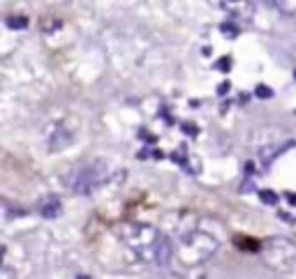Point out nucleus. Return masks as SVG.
Segmentation results:
<instances>
[{"label":"nucleus","mask_w":296,"mask_h":279,"mask_svg":"<svg viewBox=\"0 0 296 279\" xmlns=\"http://www.w3.org/2000/svg\"><path fill=\"white\" fill-rule=\"evenodd\" d=\"M123 242L139 256L144 263L151 266H169L171 256H174V247L155 226L148 224H125L121 228Z\"/></svg>","instance_id":"nucleus-1"},{"label":"nucleus","mask_w":296,"mask_h":279,"mask_svg":"<svg viewBox=\"0 0 296 279\" xmlns=\"http://www.w3.org/2000/svg\"><path fill=\"white\" fill-rule=\"evenodd\" d=\"M218 250V240L204 231H192L183 236L178 244L174 247V256L183 266H199L208 261Z\"/></svg>","instance_id":"nucleus-2"},{"label":"nucleus","mask_w":296,"mask_h":279,"mask_svg":"<svg viewBox=\"0 0 296 279\" xmlns=\"http://www.w3.org/2000/svg\"><path fill=\"white\" fill-rule=\"evenodd\" d=\"M261 258L275 272H294L296 270V242L289 238H268L261 242Z\"/></svg>","instance_id":"nucleus-3"},{"label":"nucleus","mask_w":296,"mask_h":279,"mask_svg":"<svg viewBox=\"0 0 296 279\" xmlns=\"http://www.w3.org/2000/svg\"><path fill=\"white\" fill-rule=\"evenodd\" d=\"M107 180V164L104 162H95V164H88V166L79 168L70 176V190L74 194H93V192L100 187V184Z\"/></svg>","instance_id":"nucleus-4"},{"label":"nucleus","mask_w":296,"mask_h":279,"mask_svg":"<svg viewBox=\"0 0 296 279\" xmlns=\"http://www.w3.org/2000/svg\"><path fill=\"white\" fill-rule=\"evenodd\" d=\"M206 2L213 5L215 10H220V12L229 14L236 21H252L254 14H257V10H254L250 0H206Z\"/></svg>","instance_id":"nucleus-5"},{"label":"nucleus","mask_w":296,"mask_h":279,"mask_svg":"<svg viewBox=\"0 0 296 279\" xmlns=\"http://www.w3.org/2000/svg\"><path fill=\"white\" fill-rule=\"evenodd\" d=\"M72 143V132L65 130L63 125H56L51 136H49V152H61Z\"/></svg>","instance_id":"nucleus-6"},{"label":"nucleus","mask_w":296,"mask_h":279,"mask_svg":"<svg viewBox=\"0 0 296 279\" xmlns=\"http://www.w3.org/2000/svg\"><path fill=\"white\" fill-rule=\"evenodd\" d=\"M37 212L42 214L44 220H56V217H61L63 212V203L58 196H44L40 206H37Z\"/></svg>","instance_id":"nucleus-7"},{"label":"nucleus","mask_w":296,"mask_h":279,"mask_svg":"<svg viewBox=\"0 0 296 279\" xmlns=\"http://www.w3.org/2000/svg\"><path fill=\"white\" fill-rule=\"evenodd\" d=\"M291 146V141H284L282 146H275V143H266V146H261L259 150H257V157H259V162L264 164V166H268L275 157H278L282 150H287Z\"/></svg>","instance_id":"nucleus-8"},{"label":"nucleus","mask_w":296,"mask_h":279,"mask_svg":"<svg viewBox=\"0 0 296 279\" xmlns=\"http://www.w3.org/2000/svg\"><path fill=\"white\" fill-rule=\"evenodd\" d=\"M264 2L284 16H296V0H264Z\"/></svg>","instance_id":"nucleus-9"},{"label":"nucleus","mask_w":296,"mask_h":279,"mask_svg":"<svg viewBox=\"0 0 296 279\" xmlns=\"http://www.w3.org/2000/svg\"><path fill=\"white\" fill-rule=\"evenodd\" d=\"M5 24H7V28H10V30H26V28H28V18L12 14V16H7Z\"/></svg>","instance_id":"nucleus-10"},{"label":"nucleus","mask_w":296,"mask_h":279,"mask_svg":"<svg viewBox=\"0 0 296 279\" xmlns=\"http://www.w3.org/2000/svg\"><path fill=\"white\" fill-rule=\"evenodd\" d=\"M259 198H261V203H266V206H278V194L271 192V190H261Z\"/></svg>","instance_id":"nucleus-11"},{"label":"nucleus","mask_w":296,"mask_h":279,"mask_svg":"<svg viewBox=\"0 0 296 279\" xmlns=\"http://www.w3.org/2000/svg\"><path fill=\"white\" fill-rule=\"evenodd\" d=\"M254 95L259 97V100H271V97H273V90L268 88V86H257V88H254Z\"/></svg>","instance_id":"nucleus-12"},{"label":"nucleus","mask_w":296,"mask_h":279,"mask_svg":"<svg viewBox=\"0 0 296 279\" xmlns=\"http://www.w3.org/2000/svg\"><path fill=\"white\" fill-rule=\"evenodd\" d=\"M220 32H224V35L229 37V40H234L236 35H238V28L231 24H220Z\"/></svg>","instance_id":"nucleus-13"},{"label":"nucleus","mask_w":296,"mask_h":279,"mask_svg":"<svg viewBox=\"0 0 296 279\" xmlns=\"http://www.w3.org/2000/svg\"><path fill=\"white\" fill-rule=\"evenodd\" d=\"M229 65H231V60L229 58H222V60L215 62V70H218V72H229Z\"/></svg>","instance_id":"nucleus-14"},{"label":"nucleus","mask_w":296,"mask_h":279,"mask_svg":"<svg viewBox=\"0 0 296 279\" xmlns=\"http://www.w3.org/2000/svg\"><path fill=\"white\" fill-rule=\"evenodd\" d=\"M183 132H187V134H197V130L192 127V122H185V125H183Z\"/></svg>","instance_id":"nucleus-15"},{"label":"nucleus","mask_w":296,"mask_h":279,"mask_svg":"<svg viewBox=\"0 0 296 279\" xmlns=\"http://www.w3.org/2000/svg\"><path fill=\"white\" fill-rule=\"evenodd\" d=\"M227 90H229V84H222V86H220V88H218V92H220V95H224Z\"/></svg>","instance_id":"nucleus-16"},{"label":"nucleus","mask_w":296,"mask_h":279,"mask_svg":"<svg viewBox=\"0 0 296 279\" xmlns=\"http://www.w3.org/2000/svg\"><path fill=\"white\" fill-rule=\"evenodd\" d=\"M3 279H12V277H10V270H7V268L3 270Z\"/></svg>","instance_id":"nucleus-17"},{"label":"nucleus","mask_w":296,"mask_h":279,"mask_svg":"<svg viewBox=\"0 0 296 279\" xmlns=\"http://www.w3.org/2000/svg\"><path fill=\"white\" fill-rule=\"evenodd\" d=\"M294 78H296V70H294Z\"/></svg>","instance_id":"nucleus-18"}]
</instances>
